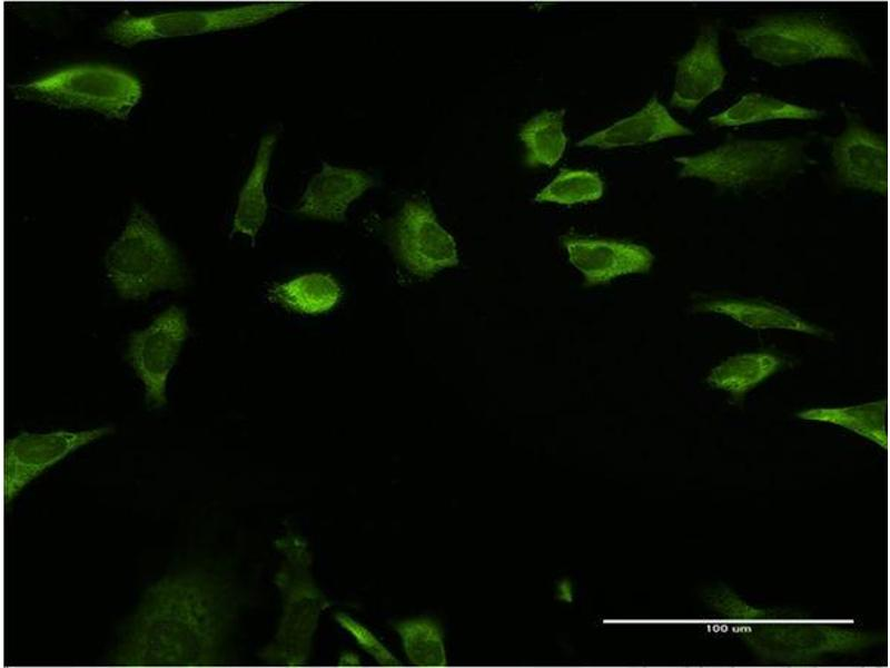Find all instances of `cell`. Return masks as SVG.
Masks as SVG:
<instances>
[{"label": "cell", "instance_id": "1", "mask_svg": "<svg viewBox=\"0 0 890 668\" xmlns=\"http://www.w3.org/2000/svg\"><path fill=\"white\" fill-rule=\"evenodd\" d=\"M224 582L200 568L167 574L145 592L111 655L126 667H204L222 662L230 622Z\"/></svg>", "mask_w": 890, "mask_h": 668}, {"label": "cell", "instance_id": "2", "mask_svg": "<svg viewBox=\"0 0 890 668\" xmlns=\"http://www.w3.org/2000/svg\"><path fill=\"white\" fill-rule=\"evenodd\" d=\"M106 275L127 301L148 298L159 291L187 284V272L175 246L161 233L154 216L135 204L119 236L103 257Z\"/></svg>", "mask_w": 890, "mask_h": 668}, {"label": "cell", "instance_id": "3", "mask_svg": "<svg viewBox=\"0 0 890 668\" xmlns=\"http://www.w3.org/2000/svg\"><path fill=\"white\" fill-rule=\"evenodd\" d=\"M680 178H698L720 189L743 190L800 173L809 163L804 140L731 139L695 155L674 157Z\"/></svg>", "mask_w": 890, "mask_h": 668}, {"label": "cell", "instance_id": "4", "mask_svg": "<svg viewBox=\"0 0 890 668\" xmlns=\"http://www.w3.org/2000/svg\"><path fill=\"white\" fill-rule=\"evenodd\" d=\"M16 100L67 110H87L125 120L142 96L132 73L107 65H78L10 87Z\"/></svg>", "mask_w": 890, "mask_h": 668}, {"label": "cell", "instance_id": "5", "mask_svg": "<svg viewBox=\"0 0 890 668\" xmlns=\"http://www.w3.org/2000/svg\"><path fill=\"white\" fill-rule=\"evenodd\" d=\"M734 36L754 59L779 68L819 59L868 62L854 37L819 17H770L736 29Z\"/></svg>", "mask_w": 890, "mask_h": 668}, {"label": "cell", "instance_id": "6", "mask_svg": "<svg viewBox=\"0 0 890 668\" xmlns=\"http://www.w3.org/2000/svg\"><path fill=\"white\" fill-rule=\"evenodd\" d=\"M303 6L261 2L217 10H189L135 16L123 12L102 29L110 42L129 48L140 42L245 28Z\"/></svg>", "mask_w": 890, "mask_h": 668}, {"label": "cell", "instance_id": "7", "mask_svg": "<svg viewBox=\"0 0 890 668\" xmlns=\"http://www.w3.org/2000/svg\"><path fill=\"white\" fill-rule=\"evenodd\" d=\"M291 553L288 566L278 574V586L285 596V610L274 644L261 654L268 662H304L318 615L327 606L307 572L304 544H296Z\"/></svg>", "mask_w": 890, "mask_h": 668}, {"label": "cell", "instance_id": "8", "mask_svg": "<svg viewBox=\"0 0 890 668\" xmlns=\"http://www.w3.org/2000/svg\"><path fill=\"white\" fill-rule=\"evenodd\" d=\"M389 239L397 259L417 277L431 278L459 263L454 237L438 223L423 196L404 202L390 226Z\"/></svg>", "mask_w": 890, "mask_h": 668}, {"label": "cell", "instance_id": "9", "mask_svg": "<svg viewBox=\"0 0 890 668\" xmlns=\"http://www.w3.org/2000/svg\"><path fill=\"white\" fill-rule=\"evenodd\" d=\"M188 332L185 311L172 305L129 336L126 358L142 383L146 402L151 409H160L167 402L168 376Z\"/></svg>", "mask_w": 890, "mask_h": 668}, {"label": "cell", "instance_id": "10", "mask_svg": "<svg viewBox=\"0 0 890 668\" xmlns=\"http://www.w3.org/2000/svg\"><path fill=\"white\" fill-rule=\"evenodd\" d=\"M111 426L44 433L21 432L3 444V501L8 505L34 479L78 449L110 433Z\"/></svg>", "mask_w": 890, "mask_h": 668}, {"label": "cell", "instance_id": "11", "mask_svg": "<svg viewBox=\"0 0 890 668\" xmlns=\"http://www.w3.org/2000/svg\"><path fill=\"white\" fill-rule=\"evenodd\" d=\"M848 125L829 139L837 179L846 187L886 195L888 147L883 137L847 112Z\"/></svg>", "mask_w": 890, "mask_h": 668}, {"label": "cell", "instance_id": "12", "mask_svg": "<svg viewBox=\"0 0 890 668\" xmlns=\"http://www.w3.org/2000/svg\"><path fill=\"white\" fill-rule=\"evenodd\" d=\"M562 244L570 263L583 275L585 286H596L629 274L646 273L652 252L635 243L564 236Z\"/></svg>", "mask_w": 890, "mask_h": 668}, {"label": "cell", "instance_id": "13", "mask_svg": "<svg viewBox=\"0 0 890 668\" xmlns=\"http://www.w3.org/2000/svg\"><path fill=\"white\" fill-rule=\"evenodd\" d=\"M672 107L692 112L704 99L720 90L726 69L720 53V35L714 24H704L693 46L675 62Z\"/></svg>", "mask_w": 890, "mask_h": 668}, {"label": "cell", "instance_id": "14", "mask_svg": "<svg viewBox=\"0 0 890 668\" xmlns=\"http://www.w3.org/2000/svg\"><path fill=\"white\" fill-rule=\"evenodd\" d=\"M375 176L323 161L308 181L295 213L314 219L344 222L349 205L376 186Z\"/></svg>", "mask_w": 890, "mask_h": 668}, {"label": "cell", "instance_id": "15", "mask_svg": "<svg viewBox=\"0 0 890 668\" xmlns=\"http://www.w3.org/2000/svg\"><path fill=\"white\" fill-rule=\"evenodd\" d=\"M691 135L693 131L679 122L654 95L635 114L581 139L576 145L611 149Z\"/></svg>", "mask_w": 890, "mask_h": 668}, {"label": "cell", "instance_id": "16", "mask_svg": "<svg viewBox=\"0 0 890 668\" xmlns=\"http://www.w3.org/2000/svg\"><path fill=\"white\" fill-rule=\"evenodd\" d=\"M696 308L703 313L729 317L752 330H787L813 336L827 334L825 330L803 320L792 311L764 301L715 298L700 303Z\"/></svg>", "mask_w": 890, "mask_h": 668}, {"label": "cell", "instance_id": "17", "mask_svg": "<svg viewBox=\"0 0 890 668\" xmlns=\"http://www.w3.org/2000/svg\"><path fill=\"white\" fill-rule=\"evenodd\" d=\"M276 141L277 134L274 131L261 137L254 166L238 195L231 233L246 235L253 243L268 213L265 184Z\"/></svg>", "mask_w": 890, "mask_h": 668}, {"label": "cell", "instance_id": "18", "mask_svg": "<svg viewBox=\"0 0 890 668\" xmlns=\"http://www.w3.org/2000/svg\"><path fill=\"white\" fill-rule=\"evenodd\" d=\"M783 360L769 352H746L726 357L711 369L706 383L730 393L735 400L780 371Z\"/></svg>", "mask_w": 890, "mask_h": 668}, {"label": "cell", "instance_id": "19", "mask_svg": "<svg viewBox=\"0 0 890 668\" xmlns=\"http://www.w3.org/2000/svg\"><path fill=\"white\" fill-rule=\"evenodd\" d=\"M339 283L326 273H308L269 289L271 301L306 315H319L333 310L340 301Z\"/></svg>", "mask_w": 890, "mask_h": 668}, {"label": "cell", "instance_id": "20", "mask_svg": "<svg viewBox=\"0 0 890 668\" xmlns=\"http://www.w3.org/2000/svg\"><path fill=\"white\" fill-rule=\"evenodd\" d=\"M823 111L761 92H749L729 108L709 117L716 127H738L771 120H815Z\"/></svg>", "mask_w": 890, "mask_h": 668}, {"label": "cell", "instance_id": "21", "mask_svg": "<svg viewBox=\"0 0 890 668\" xmlns=\"http://www.w3.org/2000/svg\"><path fill=\"white\" fill-rule=\"evenodd\" d=\"M564 116L565 109L543 110L521 126L518 138L526 149L527 167H553L562 158L567 144Z\"/></svg>", "mask_w": 890, "mask_h": 668}, {"label": "cell", "instance_id": "22", "mask_svg": "<svg viewBox=\"0 0 890 668\" xmlns=\"http://www.w3.org/2000/svg\"><path fill=\"white\" fill-rule=\"evenodd\" d=\"M797 415L807 421L842 426L867 438L883 449L888 448L886 400L849 406L811 407L799 412Z\"/></svg>", "mask_w": 890, "mask_h": 668}, {"label": "cell", "instance_id": "23", "mask_svg": "<svg viewBox=\"0 0 890 668\" xmlns=\"http://www.w3.org/2000/svg\"><path fill=\"white\" fill-rule=\"evenodd\" d=\"M409 661L417 666L442 667L446 654L441 627L427 618L409 619L394 625Z\"/></svg>", "mask_w": 890, "mask_h": 668}, {"label": "cell", "instance_id": "24", "mask_svg": "<svg viewBox=\"0 0 890 668\" xmlns=\"http://www.w3.org/2000/svg\"><path fill=\"white\" fill-rule=\"evenodd\" d=\"M604 183L596 171L562 169L557 176L534 197L537 203L574 205L600 199Z\"/></svg>", "mask_w": 890, "mask_h": 668}, {"label": "cell", "instance_id": "25", "mask_svg": "<svg viewBox=\"0 0 890 668\" xmlns=\"http://www.w3.org/2000/svg\"><path fill=\"white\" fill-rule=\"evenodd\" d=\"M336 620L344 629L352 633L357 644L369 652L379 664L388 666L398 665V661L367 628L343 613H337Z\"/></svg>", "mask_w": 890, "mask_h": 668}]
</instances>
